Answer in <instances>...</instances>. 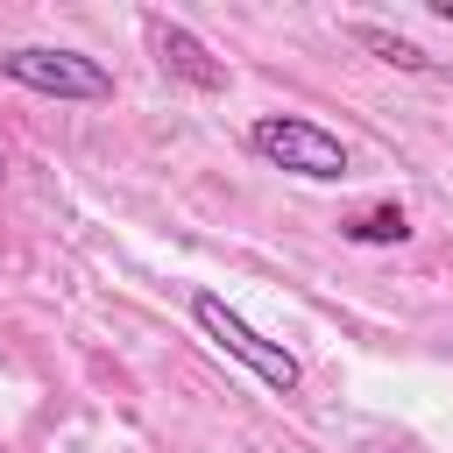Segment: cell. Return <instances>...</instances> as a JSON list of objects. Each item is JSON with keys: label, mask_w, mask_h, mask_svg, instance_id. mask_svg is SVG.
<instances>
[{"label": "cell", "mask_w": 453, "mask_h": 453, "mask_svg": "<svg viewBox=\"0 0 453 453\" xmlns=\"http://www.w3.org/2000/svg\"><path fill=\"white\" fill-rule=\"evenodd\" d=\"M191 326L219 347V354H234L262 389H276V396H297V382H304V368H297V354L290 347H276V340H262L219 290H191Z\"/></svg>", "instance_id": "obj_1"}, {"label": "cell", "mask_w": 453, "mask_h": 453, "mask_svg": "<svg viewBox=\"0 0 453 453\" xmlns=\"http://www.w3.org/2000/svg\"><path fill=\"white\" fill-rule=\"evenodd\" d=\"M0 78L21 85V92H42V99H78V106H99L113 99V71L85 50H57V42H21L0 57Z\"/></svg>", "instance_id": "obj_2"}, {"label": "cell", "mask_w": 453, "mask_h": 453, "mask_svg": "<svg viewBox=\"0 0 453 453\" xmlns=\"http://www.w3.org/2000/svg\"><path fill=\"white\" fill-rule=\"evenodd\" d=\"M248 149H255L262 163L290 170V177H311V184H340V177H347V142L326 134V127L304 120V113H262V120L248 127Z\"/></svg>", "instance_id": "obj_3"}, {"label": "cell", "mask_w": 453, "mask_h": 453, "mask_svg": "<svg viewBox=\"0 0 453 453\" xmlns=\"http://www.w3.org/2000/svg\"><path fill=\"white\" fill-rule=\"evenodd\" d=\"M149 42H156V57H163V71H177L184 85H198V92H226V64L184 28V21H149Z\"/></svg>", "instance_id": "obj_4"}, {"label": "cell", "mask_w": 453, "mask_h": 453, "mask_svg": "<svg viewBox=\"0 0 453 453\" xmlns=\"http://www.w3.org/2000/svg\"><path fill=\"white\" fill-rule=\"evenodd\" d=\"M354 42H361V50H375L382 64H396V71H418V78H432V71H439V57H425V50H418V42H403L396 28H375V21H354Z\"/></svg>", "instance_id": "obj_5"}, {"label": "cell", "mask_w": 453, "mask_h": 453, "mask_svg": "<svg viewBox=\"0 0 453 453\" xmlns=\"http://www.w3.org/2000/svg\"><path fill=\"white\" fill-rule=\"evenodd\" d=\"M340 234L361 248H389V241H411V219H403V205H368V212L340 219Z\"/></svg>", "instance_id": "obj_6"}, {"label": "cell", "mask_w": 453, "mask_h": 453, "mask_svg": "<svg viewBox=\"0 0 453 453\" xmlns=\"http://www.w3.org/2000/svg\"><path fill=\"white\" fill-rule=\"evenodd\" d=\"M432 14H439V21H446V28H453V0H432Z\"/></svg>", "instance_id": "obj_7"}, {"label": "cell", "mask_w": 453, "mask_h": 453, "mask_svg": "<svg viewBox=\"0 0 453 453\" xmlns=\"http://www.w3.org/2000/svg\"><path fill=\"white\" fill-rule=\"evenodd\" d=\"M0 170H7V149H0Z\"/></svg>", "instance_id": "obj_8"}]
</instances>
